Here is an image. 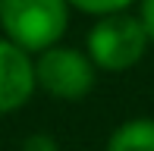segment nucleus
Listing matches in <instances>:
<instances>
[{
	"mask_svg": "<svg viewBox=\"0 0 154 151\" xmlns=\"http://www.w3.org/2000/svg\"><path fill=\"white\" fill-rule=\"evenodd\" d=\"M69 3L79 6V10H85V13H101V16H110V13H123L132 0H69Z\"/></svg>",
	"mask_w": 154,
	"mask_h": 151,
	"instance_id": "423d86ee",
	"label": "nucleus"
},
{
	"mask_svg": "<svg viewBox=\"0 0 154 151\" xmlns=\"http://www.w3.org/2000/svg\"><path fill=\"white\" fill-rule=\"evenodd\" d=\"M35 79L47 94L75 101L91 91L94 66L85 54L72 51V47H47V51H41V60L35 63Z\"/></svg>",
	"mask_w": 154,
	"mask_h": 151,
	"instance_id": "7ed1b4c3",
	"label": "nucleus"
},
{
	"mask_svg": "<svg viewBox=\"0 0 154 151\" xmlns=\"http://www.w3.org/2000/svg\"><path fill=\"white\" fill-rule=\"evenodd\" d=\"M22 151H57V142H54L51 135L38 132V135H29V139H25Z\"/></svg>",
	"mask_w": 154,
	"mask_h": 151,
	"instance_id": "0eeeda50",
	"label": "nucleus"
},
{
	"mask_svg": "<svg viewBox=\"0 0 154 151\" xmlns=\"http://www.w3.org/2000/svg\"><path fill=\"white\" fill-rule=\"evenodd\" d=\"M148 29L142 19L126 16V13H110L91 29L88 35V54L97 66L110 72L129 69L142 60L145 47H148Z\"/></svg>",
	"mask_w": 154,
	"mask_h": 151,
	"instance_id": "f03ea898",
	"label": "nucleus"
},
{
	"mask_svg": "<svg viewBox=\"0 0 154 151\" xmlns=\"http://www.w3.org/2000/svg\"><path fill=\"white\" fill-rule=\"evenodd\" d=\"M142 22H145V29H148V38L154 41V0H145V6H142Z\"/></svg>",
	"mask_w": 154,
	"mask_h": 151,
	"instance_id": "6e6552de",
	"label": "nucleus"
},
{
	"mask_svg": "<svg viewBox=\"0 0 154 151\" xmlns=\"http://www.w3.org/2000/svg\"><path fill=\"white\" fill-rule=\"evenodd\" d=\"M107 151H154V120H129L110 135Z\"/></svg>",
	"mask_w": 154,
	"mask_h": 151,
	"instance_id": "39448f33",
	"label": "nucleus"
},
{
	"mask_svg": "<svg viewBox=\"0 0 154 151\" xmlns=\"http://www.w3.org/2000/svg\"><path fill=\"white\" fill-rule=\"evenodd\" d=\"M35 85V63L29 60V51L19 44L0 38V113L19 110L32 98Z\"/></svg>",
	"mask_w": 154,
	"mask_h": 151,
	"instance_id": "20e7f679",
	"label": "nucleus"
},
{
	"mask_svg": "<svg viewBox=\"0 0 154 151\" xmlns=\"http://www.w3.org/2000/svg\"><path fill=\"white\" fill-rule=\"evenodd\" d=\"M69 0H0V25L22 51H47L66 29Z\"/></svg>",
	"mask_w": 154,
	"mask_h": 151,
	"instance_id": "f257e3e1",
	"label": "nucleus"
}]
</instances>
